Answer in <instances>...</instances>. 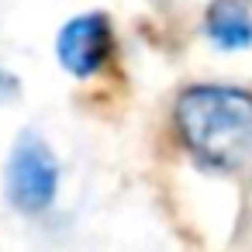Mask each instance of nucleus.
Masks as SVG:
<instances>
[{
  "instance_id": "2",
  "label": "nucleus",
  "mask_w": 252,
  "mask_h": 252,
  "mask_svg": "<svg viewBox=\"0 0 252 252\" xmlns=\"http://www.w3.org/2000/svg\"><path fill=\"white\" fill-rule=\"evenodd\" d=\"M4 193L21 214H45L59 193V159L45 138L35 131L18 135L7 166H4Z\"/></svg>"
},
{
  "instance_id": "1",
  "label": "nucleus",
  "mask_w": 252,
  "mask_h": 252,
  "mask_svg": "<svg viewBox=\"0 0 252 252\" xmlns=\"http://www.w3.org/2000/svg\"><path fill=\"white\" fill-rule=\"evenodd\" d=\"M173 135L207 173H235L252 159V90L190 83L173 100Z\"/></svg>"
},
{
  "instance_id": "5",
  "label": "nucleus",
  "mask_w": 252,
  "mask_h": 252,
  "mask_svg": "<svg viewBox=\"0 0 252 252\" xmlns=\"http://www.w3.org/2000/svg\"><path fill=\"white\" fill-rule=\"evenodd\" d=\"M21 97V80L0 63V104H11V100H18Z\"/></svg>"
},
{
  "instance_id": "4",
  "label": "nucleus",
  "mask_w": 252,
  "mask_h": 252,
  "mask_svg": "<svg viewBox=\"0 0 252 252\" xmlns=\"http://www.w3.org/2000/svg\"><path fill=\"white\" fill-rule=\"evenodd\" d=\"M204 35L224 49L242 52L252 45V11L245 0H211L204 11Z\"/></svg>"
},
{
  "instance_id": "3",
  "label": "nucleus",
  "mask_w": 252,
  "mask_h": 252,
  "mask_svg": "<svg viewBox=\"0 0 252 252\" xmlns=\"http://www.w3.org/2000/svg\"><path fill=\"white\" fill-rule=\"evenodd\" d=\"M114 56V25L104 11H87L69 18L56 35V59L76 80H94L111 66Z\"/></svg>"
}]
</instances>
